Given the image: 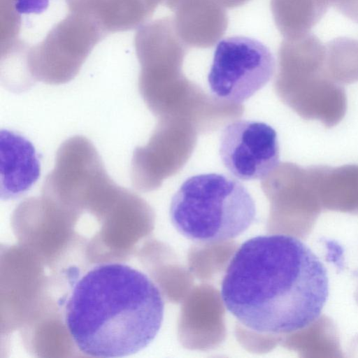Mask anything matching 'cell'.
<instances>
[{
  "label": "cell",
  "instance_id": "3957f363",
  "mask_svg": "<svg viewBox=\"0 0 358 358\" xmlns=\"http://www.w3.org/2000/svg\"><path fill=\"white\" fill-rule=\"evenodd\" d=\"M169 215L175 229L198 243L234 238L254 222L255 201L243 185L220 173L187 178L171 199Z\"/></svg>",
  "mask_w": 358,
  "mask_h": 358
},
{
  "label": "cell",
  "instance_id": "4fadbf2b",
  "mask_svg": "<svg viewBox=\"0 0 358 358\" xmlns=\"http://www.w3.org/2000/svg\"><path fill=\"white\" fill-rule=\"evenodd\" d=\"M326 66L330 76L341 85L358 82V40L339 36L326 44Z\"/></svg>",
  "mask_w": 358,
  "mask_h": 358
},
{
  "label": "cell",
  "instance_id": "7c38bea8",
  "mask_svg": "<svg viewBox=\"0 0 358 358\" xmlns=\"http://www.w3.org/2000/svg\"><path fill=\"white\" fill-rule=\"evenodd\" d=\"M270 6L275 26L284 39L310 33L329 8L320 0H271Z\"/></svg>",
  "mask_w": 358,
  "mask_h": 358
},
{
  "label": "cell",
  "instance_id": "30bf717a",
  "mask_svg": "<svg viewBox=\"0 0 358 358\" xmlns=\"http://www.w3.org/2000/svg\"><path fill=\"white\" fill-rule=\"evenodd\" d=\"M136 45L141 69H182L188 48L178 36L171 17L154 20L142 27Z\"/></svg>",
  "mask_w": 358,
  "mask_h": 358
},
{
  "label": "cell",
  "instance_id": "9c48e42d",
  "mask_svg": "<svg viewBox=\"0 0 358 358\" xmlns=\"http://www.w3.org/2000/svg\"><path fill=\"white\" fill-rule=\"evenodd\" d=\"M174 11L175 29L188 47L213 46L228 27L225 8L216 0H182Z\"/></svg>",
  "mask_w": 358,
  "mask_h": 358
},
{
  "label": "cell",
  "instance_id": "5b68a950",
  "mask_svg": "<svg viewBox=\"0 0 358 358\" xmlns=\"http://www.w3.org/2000/svg\"><path fill=\"white\" fill-rule=\"evenodd\" d=\"M275 70L274 56L266 45L234 36L218 42L208 82L217 98L242 104L268 83Z\"/></svg>",
  "mask_w": 358,
  "mask_h": 358
},
{
  "label": "cell",
  "instance_id": "8fae6325",
  "mask_svg": "<svg viewBox=\"0 0 358 358\" xmlns=\"http://www.w3.org/2000/svg\"><path fill=\"white\" fill-rule=\"evenodd\" d=\"M310 169L321 203L331 209L358 212V164Z\"/></svg>",
  "mask_w": 358,
  "mask_h": 358
},
{
  "label": "cell",
  "instance_id": "2e32d148",
  "mask_svg": "<svg viewBox=\"0 0 358 358\" xmlns=\"http://www.w3.org/2000/svg\"><path fill=\"white\" fill-rule=\"evenodd\" d=\"M182 0H162L165 6L174 10Z\"/></svg>",
  "mask_w": 358,
  "mask_h": 358
},
{
  "label": "cell",
  "instance_id": "6da1fadb",
  "mask_svg": "<svg viewBox=\"0 0 358 358\" xmlns=\"http://www.w3.org/2000/svg\"><path fill=\"white\" fill-rule=\"evenodd\" d=\"M329 292L327 268L306 244L292 236L270 234L251 238L237 249L220 294L241 325L278 335L314 322Z\"/></svg>",
  "mask_w": 358,
  "mask_h": 358
},
{
  "label": "cell",
  "instance_id": "9a60e30c",
  "mask_svg": "<svg viewBox=\"0 0 358 358\" xmlns=\"http://www.w3.org/2000/svg\"><path fill=\"white\" fill-rule=\"evenodd\" d=\"M224 8H233L241 6L249 0H216Z\"/></svg>",
  "mask_w": 358,
  "mask_h": 358
},
{
  "label": "cell",
  "instance_id": "7a4b0ae2",
  "mask_svg": "<svg viewBox=\"0 0 358 358\" xmlns=\"http://www.w3.org/2000/svg\"><path fill=\"white\" fill-rule=\"evenodd\" d=\"M160 290L145 273L124 263L99 264L74 285L65 322L78 350L92 357H121L147 347L164 317Z\"/></svg>",
  "mask_w": 358,
  "mask_h": 358
},
{
  "label": "cell",
  "instance_id": "277c9868",
  "mask_svg": "<svg viewBox=\"0 0 358 358\" xmlns=\"http://www.w3.org/2000/svg\"><path fill=\"white\" fill-rule=\"evenodd\" d=\"M273 85L280 99L304 120L331 128L346 114L345 90L322 60L297 56L278 61Z\"/></svg>",
  "mask_w": 358,
  "mask_h": 358
},
{
  "label": "cell",
  "instance_id": "8992f818",
  "mask_svg": "<svg viewBox=\"0 0 358 358\" xmlns=\"http://www.w3.org/2000/svg\"><path fill=\"white\" fill-rule=\"evenodd\" d=\"M198 133L185 118H159L148 143L134 151L130 173L133 186L143 192L159 188L164 179L179 171L188 161Z\"/></svg>",
  "mask_w": 358,
  "mask_h": 358
},
{
  "label": "cell",
  "instance_id": "52a82bcc",
  "mask_svg": "<svg viewBox=\"0 0 358 358\" xmlns=\"http://www.w3.org/2000/svg\"><path fill=\"white\" fill-rule=\"evenodd\" d=\"M219 152L224 166L237 178L264 179L278 165V135L265 122L235 120L222 132Z\"/></svg>",
  "mask_w": 358,
  "mask_h": 358
},
{
  "label": "cell",
  "instance_id": "5bb4252c",
  "mask_svg": "<svg viewBox=\"0 0 358 358\" xmlns=\"http://www.w3.org/2000/svg\"><path fill=\"white\" fill-rule=\"evenodd\" d=\"M20 14H40L46 10L49 0H12Z\"/></svg>",
  "mask_w": 358,
  "mask_h": 358
},
{
  "label": "cell",
  "instance_id": "ba28073f",
  "mask_svg": "<svg viewBox=\"0 0 358 358\" xmlns=\"http://www.w3.org/2000/svg\"><path fill=\"white\" fill-rule=\"evenodd\" d=\"M0 196L2 200L15 199L38 180L41 166L32 143L10 130L0 132Z\"/></svg>",
  "mask_w": 358,
  "mask_h": 358
}]
</instances>
